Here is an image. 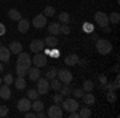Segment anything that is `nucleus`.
<instances>
[{
	"instance_id": "obj_48",
	"label": "nucleus",
	"mask_w": 120,
	"mask_h": 118,
	"mask_svg": "<svg viewBox=\"0 0 120 118\" xmlns=\"http://www.w3.org/2000/svg\"><path fill=\"white\" fill-rule=\"evenodd\" d=\"M5 30H7V29H5V26H3V24L0 22V37H2V35H5Z\"/></svg>"
},
{
	"instance_id": "obj_36",
	"label": "nucleus",
	"mask_w": 120,
	"mask_h": 118,
	"mask_svg": "<svg viewBox=\"0 0 120 118\" xmlns=\"http://www.w3.org/2000/svg\"><path fill=\"white\" fill-rule=\"evenodd\" d=\"M13 80H15V78H13V75H11V73H7V75L2 78V82L5 83V85H13Z\"/></svg>"
},
{
	"instance_id": "obj_15",
	"label": "nucleus",
	"mask_w": 120,
	"mask_h": 118,
	"mask_svg": "<svg viewBox=\"0 0 120 118\" xmlns=\"http://www.w3.org/2000/svg\"><path fill=\"white\" fill-rule=\"evenodd\" d=\"M10 53H13V54H19L21 51H22V43H19V42H11L8 46Z\"/></svg>"
},
{
	"instance_id": "obj_34",
	"label": "nucleus",
	"mask_w": 120,
	"mask_h": 118,
	"mask_svg": "<svg viewBox=\"0 0 120 118\" xmlns=\"http://www.w3.org/2000/svg\"><path fill=\"white\" fill-rule=\"evenodd\" d=\"M55 13H56V10L53 7H45V10H43V14H45L46 18H51Z\"/></svg>"
},
{
	"instance_id": "obj_39",
	"label": "nucleus",
	"mask_w": 120,
	"mask_h": 118,
	"mask_svg": "<svg viewBox=\"0 0 120 118\" xmlns=\"http://www.w3.org/2000/svg\"><path fill=\"white\" fill-rule=\"evenodd\" d=\"M106 97H107V100H109V102H115V99H117V96H115V91H109V93H107V96H106Z\"/></svg>"
},
{
	"instance_id": "obj_19",
	"label": "nucleus",
	"mask_w": 120,
	"mask_h": 118,
	"mask_svg": "<svg viewBox=\"0 0 120 118\" xmlns=\"http://www.w3.org/2000/svg\"><path fill=\"white\" fill-rule=\"evenodd\" d=\"M83 102H85V105H93L94 102H96V99H94V94H91V93H83Z\"/></svg>"
},
{
	"instance_id": "obj_25",
	"label": "nucleus",
	"mask_w": 120,
	"mask_h": 118,
	"mask_svg": "<svg viewBox=\"0 0 120 118\" xmlns=\"http://www.w3.org/2000/svg\"><path fill=\"white\" fill-rule=\"evenodd\" d=\"M30 109L34 110V112H38V110H43V109H45V104H43L42 100L35 99V100H34V104H30Z\"/></svg>"
},
{
	"instance_id": "obj_11",
	"label": "nucleus",
	"mask_w": 120,
	"mask_h": 118,
	"mask_svg": "<svg viewBox=\"0 0 120 118\" xmlns=\"http://www.w3.org/2000/svg\"><path fill=\"white\" fill-rule=\"evenodd\" d=\"M30 104H32V100L27 99V97H24V99H19V100H18V110L21 112V113H24V112L30 110Z\"/></svg>"
},
{
	"instance_id": "obj_7",
	"label": "nucleus",
	"mask_w": 120,
	"mask_h": 118,
	"mask_svg": "<svg viewBox=\"0 0 120 118\" xmlns=\"http://www.w3.org/2000/svg\"><path fill=\"white\" fill-rule=\"evenodd\" d=\"M16 64H19V65H26V67H30L32 65V57L27 54V53H19L18 54V62Z\"/></svg>"
},
{
	"instance_id": "obj_44",
	"label": "nucleus",
	"mask_w": 120,
	"mask_h": 118,
	"mask_svg": "<svg viewBox=\"0 0 120 118\" xmlns=\"http://www.w3.org/2000/svg\"><path fill=\"white\" fill-rule=\"evenodd\" d=\"M45 117H46L45 110H38V112H35V118H45Z\"/></svg>"
},
{
	"instance_id": "obj_18",
	"label": "nucleus",
	"mask_w": 120,
	"mask_h": 118,
	"mask_svg": "<svg viewBox=\"0 0 120 118\" xmlns=\"http://www.w3.org/2000/svg\"><path fill=\"white\" fill-rule=\"evenodd\" d=\"M59 22H51V24H48V32H50V35H59L61 32H59Z\"/></svg>"
},
{
	"instance_id": "obj_8",
	"label": "nucleus",
	"mask_w": 120,
	"mask_h": 118,
	"mask_svg": "<svg viewBox=\"0 0 120 118\" xmlns=\"http://www.w3.org/2000/svg\"><path fill=\"white\" fill-rule=\"evenodd\" d=\"M29 48H30V51H34V53H42V51H43V48H45V43H43V40L35 38V40H32V42H30Z\"/></svg>"
},
{
	"instance_id": "obj_38",
	"label": "nucleus",
	"mask_w": 120,
	"mask_h": 118,
	"mask_svg": "<svg viewBox=\"0 0 120 118\" xmlns=\"http://www.w3.org/2000/svg\"><path fill=\"white\" fill-rule=\"evenodd\" d=\"M63 99H64V96H63L61 93H58V94H55V96H53V102H55V104H61V102H63Z\"/></svg>"
},
{
	"instance_id": "obj_22",
	"label": "nucleus",
	"mask_w": 120,
	"mask_h": 118,
	"mask_svg": "<svg viewBox=\"0 0 120 118\" xmlns=\"http://www.w3.org/2000/svg\"><path fill=\"white\" fill-rule=\"evenodd\" d=\"M8 18L11 19V21H16V22H18V21L22 18V16H21V13H19L16 8H11V10L8 11Z\"/></svg>"
},
{
	"instance_id": "obj_45",
	"label": "nucleus",
	"mask_w": 120,
	"mask_h": 118,
	"mask_svg": "<svg viewBox=\"0 0 120 118\" xmlns=\"http://www.w3.org/2000/svg\"><path fill=\"white\" fill-rule=\"evenodd\" d=\"M24 117L26 118H35V112H34V110H32V112L27 110V112H24Z\"/></svg>"
},
{
	"instance_id": "obj_28",
	"label": "nucleus",
	"mask_w": 120,
	"mask_h": 118,
	"mask_svg": "<svg viewBox=\"0 0 120 118\" xmlns=\"http://www.w3.org/2000/svg\"><path fill=\"white\" fill-rule=\"evenodd\" d=\"M58 93H61L63 96H69V94L72 93V89H71L69 83H64V85H61V88H59V91H58Z\"/></svg>"
},
{
	"instance_id": "obj_17",
	"label": "nucleus",
	"mask_w": 120,
	"mask_h": 118,
	"mask_svg": "<svg viewBox=\"0 0 120 118\" xmlns=\"http://www.w3.org/2000/svg\"><path fill=\"white\" fill-rule=\"evenodd\" d=\"M77 61H79V56L75 54V53L67 54V56H66V59H64L66 65H77Z\"/></svg>"
},
{
	"instance_id": "obj_16",
	"label": "nucleus",
	"mask_w": 120,
	"mask_h": 118,
	"mask_svg": "<svg viewBox=\"0 0 120 118\" xmlns=\"http://www.w3.org/2000/svg\"><path fill=\"white\" fill-rule=\"evenodd\" d=\"M29 26H30V22H29L27 19H22V18H21L18 21V30L21 32V34H26V32L29 30Z\"/></svg>"
},
{
	"instance_id": "obj_27",
	"label": "nucleus",
	"mask_w": 120,
	"mask_h": 118,
	"mask_svg": "<svg viewBox=\"0 0 120 118\" xmlns=\"http://www.w3.org/2000/svg\"><path fill=\"white\" fill-rule=\"evenodd\" d=\"M71 22V16H69V13H59V24H69Z\"/></svg>"
},
{
	"instance_id": "obj_21",
	"label": "nucleus",
	"mask_w": 120,
	"mask_h": 118,
	"mask_svg": "<svg viewBox=\"0 0 120 118\" xmlns=\"http://www.w3.org/2000/svg\"><path fill=\"white\" fill-rule=\"evenodd\" d=\"M43 43H46L48 48H53V46H58V38H56V35H48L43 40Z\"/></svg>"
},
{
	"instance_id": "obj_12",
	"label": "nucleus",
	"mask_w": 120,
	"mask_h": 118,
	"mask_svg": "<svg viewBox=\"0 0 120 118\" xmlns=\"http://www.w3.org/2000/svg\"><path fill=\"white\" fill-rule=\"evenodd\" d=\"M0 97H2V99H10V97H11L10 85H5V83L0 85Z\"/></svg>"
},
{
	"instance_id": "obj_51",
	"label": "nucleus",
	"mask_w": 120,
	"mask_h": 118,
	"mask_svg": "<svg viewBox=\"0 0 120 118\" xmlns=\"http://www.w3.org/2000/svg\"><path fill=\"white\" fill-rule=\"evenodd\" d=\"M2 70H3V64L0 62V72H2Z\"/></svg>"
},
{
	"instance_id": "obj_37",
	"label": "nucleus",
	"mask_w": 120,
	"mask_h": 118,
	"mask_svg": "<svg viewBox=\"0 0 120 118\" xmlns=\"http://www.w3.org/2000/svg\"><path fill=\"white\" fill-rule=\"evenodd\" d=\"M48 56H51V57H59V48H58V46H53V48L50 50V54Z\"/></svg>"
},
{
	"instance_id": "obj_6",
	"label": "nucleus",
	"mask_w": 120,
	"mask_h": 118,
	"mask_svg": "<svg viewBox=\"0 0 120 118\" xmlns=\"http://www.w3.org/2000/svg\"><path fill=\"white\" fill-rule=\"evenodd\" d=\"M46 117H50V118H61L63 117V109L59 107V104H53L51 107H48Z\"/></svg>"
},
{
	"instance_id": "obj_32",
	"label": "nucleus",
	"mask_w": 120,
	"mask_h": 118,
	"mask_svg": "<svg viewBox=\"0 0 120 118\" xmlns=\"http://www.w3.org/2000/svg\"><path fill=\"white\" fill-rule=\"evenodd\" d=\"M56 75H58V69L56 67H51L48 72H46V80H53V78H56Z\"/></svg>"
},
{
	"instance_id": "obj_49",
	"label": "nucleus",
	"mask_w": 120,
	"mask_h": 118,
	"mask_svg": "<svg viewBox=\"0 0 120 118\" xmlns=\"http://www.w3.org/2000/svg\"><path fill=\"white\" fill-rule=\"evenodd\" d=\"M102 32H104V34H111V27H109V26L102 27Z\"/></svg>"
},
{
	"instance_id": "obj_50",
	"label": "nucleus",
	"mask_w": 120,
	"mask_h": 118,
	"mask_svg": "<svg viewBox=\"0 0 120 118\" xmlns=\"http://www.w3.org/2000/svg\"><path fill=\"white\" fill-rule=\"evenodd\" d=\"M112 70H114V72H119V64H115V65L112 67Z\"/></svg>"
},
{
	"instance_id": "obj_3",
	"label": "nucleus",
	"mask_w": 120,
	"mask_h": 118,
	"mask_svg": "<svg viewBox=\"0 0 120 118\" xmlns=\"http://www.w3.org/2000/svg\"><path fill=\"white\" fill-rule=\"evenodd\" d=\"M56 78L59 80L61 83H71L74 80V77H72V72L71 70H67V69H58V75H56Z\"/></svg>"
},
{
	"instance_id": "obj_29",
	"label": "nucleus",
	"mask_w": 120,
	"mask_h": 118,
	"mask_svg": "<svg viewBox=\"0 0 120 118\" xmlns=\"http://www.w3.org/2000/svg\"><path fill=\"white\" fill-rule=\"evenodd\" d=\"M107 18H109V22H112V24H119L120 14L117 13V11H114V13H111V14H107Z\"/></svg>"
},
{
	"instance_id": "obj_24",
	"label": "nucleus",
	"mask_w": 120,
	"mask_h": 118,
	"mask_svg": "<svg viewBox=\"0 0 120 118\" xmlns=\"http://www.w3.org/2000/svg\"><path fill=\"white\" fill-rule=\"evenodd\" d=\"M79 115H80V118H90L91 117V110L88 109V107H79Z\"/></svg>"
},
{
	"instance_id": "obj_9",
	"label": "nucleus",
	"mask_w": 120,
	"mask_h": 118,
	"mask_svg": "<svg viewBox=\"0 0 120 118\" xmlns=\"http://www.w3.org/2000/svg\"><path fill=\"white\" fill-rule=\"evenodd\" d=\"M32 24H34L35 29H43L46 26V16L43 13H42V14H37L35 18L32 19Z\"/></svg>"
},
{
	"instance_id": "obj_43",
	"label": "nucleus",
	"mask_w": 120,
	"mask_h": 118,
	"mask_svg": "<svg viewBox=\"0 0 120 118\" xmlns=\"http://www.w3.org/2000/svg\"><path fill=\"white\" fill-rule=\"evenodd\" d=\"M77 65H80V67H86V65H88V59H85V57H83V59H80V57H79Z\"/></svg>"
},
{
	"instance_id": "obj_26",
	"label": "nucleus",
	"mask_w": 120,
	"mask_h": 118,
	"mask_svg": "<svg viewBox=\"0 0 120 118\" xmlns=\"http://www.w3.org/2000/svg\"><path fill=\"white\" fill-rule=\"evenodd\" d=\"M27 70H29V67L16 64V73H18V77H26L27 75Z\"/></svg>"
},
{
	"instance_id": "obj_42",
	"label": "nucleus",
	"mask_w": 120,
	"mask_h": 118,
	"mask_svg": "<svg viewBox=\"0 0 120 118\" xmlns=\"http://www.w3.org/2000/svg\"><path fill=\"white\" fill-rule=\"evenodd\" d=\"M120 78H119V75H117V77H115V80H114V82H112V88H114V91H117L119 89V86H120Z\"/></svg>"
},
{
	"instance_id": "obj_23",
	"label": "nucleus",
	"mask_w": 120,
	"mask_h": 118,
	"mask_svg": "<svg viewBox=\"0 0 120 118\" xmlns=\"http://www.w3.org/2000/svg\"><path fill=\"white\" fill-rule=\"evenodd\" d=\"M82 89H83V93H91V91L94 89V83H93L91 80H85Z\"/></svg>"
},
{
	"instance_id": "obj_40",
	"label": "nucleus",
	"mask_w": 120,
	"mask_h": 118,
	"mask_svg": "<svg viewBox=\"0 0 120 118\" xmlns=\"http://www.w3.org/2000/svg\"><path fill=\"white\" fill-rule=\"evenodd\" d=\"M8 115V107L7 105H0V118H5Z\"/></svg>"
},
{
	"instance_id": "obj_47",
	"label": "nucleus",
	"mask_w": 120,
	"mask_h": 118,
	"mask_svg": "<svg viewBox=\"0 0 120 118\" xmlns=\"http://www.w3.org/2000/svg\"><path fill=\"white\" fill-rule=\"evenodd\" d=\"M98 78H99V82H101V85H106V83H107V77H106V75H99Z\"/></svg>"
},
{
	"instance_id": "obj_41",
	"label": "nucleus",
	"mask_w": 120,
	"mask_h": 118,
	"mask_svg": "<svg viewBox=\"0 0 120 118\" xmlns=\"http://www.w3.org/2000/svg\"><path fill=\"white\" fill-rule=\"evenodd\" d=\"M72 96H74L75 99H80L83 96V89H72V93H71Z\"/></svg>"
},
{
	"instance_id": "obj_35",
	"label": "nucleus",
	"mask_w": 120,
	"mask_h": 118,
	"mask_svg": "<svg viewBox=\"0 0 120 118\" xmlns=\"http://www.w3.org/2000/svg\"><path fill=\"white\" fill-rule=\"evenodd\" d=\"M59 32H61L63 35H69V34H71V27H69V24H61V26H59Z\"/></svg>"
},
{
	"instance_id": "obj_14",
	"label": "nucleus",
	"mask_w": 120,
	"mask_h": 118,
	"mask_svg": "<svg viewBox=\"0 0 120 118\" xmlns=\"http://www.w3.org/2000/svg\"><path fill=\"white\" fill-rule=\"evenodd\" d=\"M27 77H29V80H32V82H37L38 78H40V69H38V67H35V69L29 67Z\"/></svg>"
},
{
	"instance_id": "obj_20",
	"label": "nucleus",
	"mask_w": 120,
	"mask_h": 118,
	"mask_svg": "<svg viewBox=\"0 0 120 118\" xmlns=\"http://www.w3.org/2000/svg\"><path fill=\"white\" fill-rule=\"evenodd\" d=\"M13 83H15V86H16V89H26V85H27V82L24 80V77H18L16 80H13Z\"/></svg>"
},
{
	"instance_id": "obj_10",
	"label": "nucleus",
	"mask_w": 120,
	"mask_h": 118,
	"mask_svg": "<svg viewBox=\"0 0 120 118\" xmlns=\"http://www.w3.org/2000/svg\"><path fill=\"white\" fill-rule=\"evenodd\" d=\"M32 62H34V65L35 67H45L46 65V54H42V53H35V56H34V59H32Z\"/></svg>"
},
{
	"instance_id": "obj_13",
	"label": "nucleus",
	"mask_w": 120,
	"mask_h": 118,
	"mask_svg": "<svg viewBox=\"0 0 120 118\" xmlns=\"http://www.w3.org/2000/svg\"><path fill=\"white\" fill-rule=\"evenodd\" d=\"M10 50L7 46L0 45V62H10Z\"/></svg>"
},
{
	"instance_id": "obj_4",
	"label": "nucleus",
	"mask_w": 120,
	"mask_h": 118,
	"mask_svg": "<svg viewBox=\"0 0 120 118\" xmlns=\"http://www.w3.org/2000/svg\"><path fill=\"white\" fill-rule=\"evenodd\" d=\"M94 22L102 29V27H106V26H109V18H107V14L104 11H96L94 13Z\"/></svg>"
},
{
	"instance_id": "obj_52",
	"label": "nucleus",
	"mask_w": 120,
	"mask_h": 118,
	"mask_svg": "<svg viewBox=\"0 0 120 118\" xmlns=\"http://www.w3.org/2000/svg\"><path fill=\"white\" fill-rule=\"evenodd\" d=\"M2 83H3V82H2V78H0V85H2Z\"/></svg>"
},
{
	"instance_id": "obj_33",
	"label": "nucleus",
	"mask_w": 120,
	"mask_h": 118,
	"mask_svg": "<svg viewBox=\"0 0 120 118\" xmlns=\"http://www.w3.org/2000/svg\"><path fill=\"white\" fill-rule=\"evenodd\" d=\"M38 91L37 89H29L27 91V99H30V100H35V99H38Z\"/></svg>"
},
{
	"instance_id": "obj_5",
	"label": "nucleus",
	"mask_w": 120,
	"mask_h": 118,
	"mask_svg": "<svg viewBox=\"0 0 120 118\" xmlns=\"http://www.w3.org/2000/svg\"><path fill=\"white\" fill-rule=\"evenodd\" d=\"M35 89L38 91L40 96L48 94V91H50V80H46V78H38L37 80V88H35Z\"/></svg>"
},
{
	"instance_id": "obj_31",
	"label": "nucleus",
	"mask_w": 120,
	"mask_h": 118,
	"mask_svg": "<svg viewBox=\"0 0 120 118\" xmlns=\"http://www.w3.org/2000/svg\"><path fill=\"white\" fill-rule=\"evenodd\" d=\"M82 29H83L85 34H91V32H94V26H93L91 22H83Z\"/></svg>"
},
{
	"instance_id": "obj_2",
	"label": "nucleus",
	"mask_w": 120,
	"mask_h": 118,
	"mask_svg": "<svg viewBox=\"0 0 120 118\" xmlns=\"http://www.w3.org/2000/svg\"><path fill=\"white\" fill-rule=\"evenodd\" d=\"M59 105H61V109L66 110V112H72V110H77L80 107L75 97H66V99H63V102H61Z\"/></svg>"
},
{
	"instance_id": "obj_30",
	"label": "nucleus",
	"mask_w": 120,
	"mask_h": 118,
	"mask_svg": "<svg viewBox=\"0 0 120 118\" xmlns=\"http://www.w3.org/2000/svg\"><path fill=\"white\" fill-rule=\"evenodd\" d=\"M61 85H63V83L59 82L58 78H53V80H50V88H51V89H55V91H59Z\"/></svg>"
},
{
	"instance_id": "obj_1",
	"label": "nucleus",
	"mask_w": 120,
	"mask_h": 118,
	"mask_svg": "<svg viewBox=\"0 0 120 118\" xmlns=\"http://www.w3.org/2000/svg\"><path fill=\"white\" fill-rule=\"evenodd\" d=\"M96 51L99 54L106 56V54H111L112 51V43L106 38H101V40H96Z\"/></svg>"
},
{
	"instance_id": "obj_46",
	"label": "nucleus",
	"mask_w": 120,
	"mask_h": 118,
	"mask_svg": "<svg viewBox=\"0 0 120 118\" xmlns=\"http://www.w3.org/2000/svg\"><path fill=\"white\" fill-rule=\"evenodd\" d=\"M69 117L71 118H80V115H79L77 110H72V112H69Z\"/></svg>"
}]
</instances>
